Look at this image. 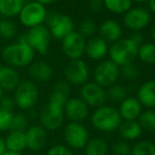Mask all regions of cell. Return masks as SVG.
<instances>
[{
  "mask_svg": "<svg viewBox=\"0 0 155 155\" xmlns=\"http://www.w3.org/2000/svg\"><path fill=\"white\" fill-rule=\"evenodd\" d=\"M71 93V84L60 80L54 86L48 101L38 115L39 126L47 132H54L62 126L64 120V104Z\"/></svg>",
  "mask_w": 155,
  "mask_h": 155,
  "instance_id": "6da1fadb",
  "label": "cell"
},
{
  "mask_svg": "<svg viewBox=\"0 0 155 155\" xmlns=\"http://www.w3.org/2000/svg\"><path fill=\"white\" fill-rule=\"evenodd\" d=\"M35 52L29 45L17 41L6 45L2 51V58L8 67L14 69L25 68L34 62Z\"/></svg>",
  "mask_w": 155,
  "mask_h": 155,
  "instance_id": "7a4b0ae2",
  "label": "cell"
},
{
  "mask_svg": "<svg viewBox=\"0 0 155 155\" xmlns=\"http://www.w3.org/2000/svg\"><path fill=\"white\" fill-rule=\"evenodd\" d=\"M119 112L115 107L104 104L96 108L91 115V124L96 130L104 133H110L116 131L121 124Z\"/></svg>",
  "mask_w": 155,
  "mask_h": 155,
  "instance_id": "3957f363",
  "label": "cell"
},
{
  "mask_svg": "<svg viewBox=\"0 0 155 155\" xmlns=\"http://www.w3.org/2000/svg\"><path fill=\"white\" fill-rule=\"evenodd\" d=\"M13 99L16 107L20 110L28 111L33 109L39 99V89L36 82L33 80L20 81L18 87L14 90Z\"/></svg>",
  "mask_w": 155,
  "mask_h": 155,
  "instance_id": "277c9868",
  "label": "cell"
},
{
  "mask_svg": "<svg viewBox=\"0 0 155 155\" xmlns=\"http://www.w3.org/2000/svg\"><path fill=\"white\" fill-rule=\"evenodd\" d=\"M51 39L52 36L49 29L41 25L32 28L28 33L21 35L18 41L29 45L34 50V52H37L40 55H45L49 51Z\"/></svg>",
  "mask_w": 155,
  "mask_h": 155,
  "instance_id": "5b68a950",
  "label": "cell"
},
{
  "mask_svg": "<svg viewBox=\"0 0 155 155\" xmlns=\"http://www.w3.org/2000/svg\"><path fill=\"white\" fill-rule=\"evenodd\" d=\"M138 45H135L130 38H120L118 41L114 42L109 49L110 60L121 67L127 63L134 61L137 57Z\"/></svg>",
  "mask_w": 155,
  "mask_h": 155,
  "instance_id": "8992f818",
  "label": "cell"
},
{
  "mask_svg": "<svg viewBox=\"0 0 155 155\" xmlns=\"http://www.w3.org/2000/svg\"><path fill=\"white\" fill-rule=\"evenodd\" d=\"M63 139L65 146L70 149L81 150L90 139L89 131L81 123L70 121L63 129Z\"/></svg>",
  "mask_w": 155,
  "mask_h": 155,
  "instance_id": "52a82bcc",
  "label": "cell"
},
{
  "mask_svg": "<svg viewBox=\"0 0 155 155\" xmlns=\"http://www.w3.org/2000/svg\"><path fill=\"white\" fill-rule=\"evenodd\" d=\"M49 25V31L51 36L55 39L62 40L64 37L74 32V22L70 16L62 13L51 12L47 14L45 18Z\"/></svg>",
  "mask_w": 155,
  "mask_h": 155,
  "instance_id": "ba28073f",
  "label": "cell"
},
{
  "mask_svg": "<svg viewBox=\"0 0 155 155\" xmlns=\"http://www.w3.org/2000/svg\"><path fill=\"white\" fill-rule=\"evenodd\" d=\"M47 10L45 6L36 1H31L29 3L23 4L20 13H19V20L25 27L32 29L37 25H41L47 18Z\"/></svg>",
  "mask_w": 155,
  "mask_h": 155,
  "instance_id": "9c48e42d",
  "label": "cell"
},
{
  "mask_svg": "<svg viewBox=\"0 0 155 155\" xmlns=\"http://www.w3.org/2000/svg\"><path fill=\"white\" fill-rule=\"evenodd\" d=\"M94 82L102 88H109L116 84L119 78V67L110 59L102 60L94 70Z\"/></svg>",
  "mask_w": 155,
  "mask_h": 155,
  "instance_id": "30bf717a",
  "label": "cell"
},
{
  "mask_svg": "<svg viewBox=\"0 0 155 155\" xmlns=\"http://www.w3.org/2000/svg\"><path fill=\"white\" fill-rule=\"evenodd\" d=\"M64 78L69 84L73 86H82L88 82L90 76V70L86 62L82 59L70 60L64 68Z\"/></svg>",
  "mask_w": 155,
  "mask_h": 155,
  "instance_id": "8fae6325",
  "label": "cell"
},
{
  "mask_svg": "<svg viewBox=\"0 0 155 155\" xmlns=\"http://www.w3.org/2000/svg\"><path fill=\"white\" fill-rule=\"evenodd\" d=\"M86 38L78 32H72L61 40L62 52L70 60L81 59L86 50Z\"/></svg>",
  "mask_w": 155,
  "mask_h": 155,
  "instance_id": "7c38bea8",
  "label": "cell"
},
{
  "mask_svg": "<svg viewBox=\"0 0 155 155\" xmlns=\"http://www.w3.org/2000/svg\"><path fill=\"white\" fill-rule=\"evenodd\" d=\"M80 98L90 108H99L106 104L107 92L102 87L95 82H86L80 88Z\"/></svg>",
  "mask_w": 155,
  "mask_h": 155,
  "instance_id": "4fadbf2b",
  "label": "cell"
},
{
  "mask_svg": "<svg viewBox=\"0 0 155 155\" xmlns=\"http://www.w3.org/2000/svg\"><path fill=\"white\" fill-rule=\"evenodd\" d=\"M151 22V13L143 8H131L124 14V23L128 29L139 32Z\"/></svg>",
  "mask_w": 155,
  "mask_h": 155,
  "instance_id": "5bb4252c",
  "label": "cell"
},
{
  "mask_svg": "<svg viewBox=\"0 0 155 155\" xmlns=\"http://www.w3.org/2000/svg\"><path fill=\"white\" fill-rule=\"evenodd\" d=\"M90 116V107L80 97H71L64 104V117L73 123H81Z\"/></svg>",
  "mask_w": 155,
  "mask_h": 155,
  "instance_id": "9a60e30c",
  "label": "cell"
},
{
  "mask_svg": "<svg viewBox=\"0 0 155 155\" xmlns=\"http://www.w3.org/2000/svg\"><path fill=\"white\" fill-rule=\"evenodd\" d=\"M27 149L37 152L42 150L48 143V132L39 124L30 126L25 131Z\"/></svg>",
  "mask_w": 155,
  "mask_h": 155,
  "instance_id": "2e32d148",
  "label": "cell"
},
{
  "mask_svg": "<svg viewBox=\"0 0 155 155\" xmlns=\"http://www.w3.org/2000/svg\"><path fill=\"white\" fill-rule=\"evenodd\" d=\"M123 120H137L143 112V106L136 97L127 96L117 109Z\"/></svg>",
  "mask_w": 155,
  "mask_h": 155,
  "instance_id": "e0dca14e",
  "label": "cell"
},
{
  "mask_svg": "<svg viewBox=\"0 0 155 155\" xmlns=\"http://www.w3.org/2000/svg\"><path fill=\"white\" fill-rule=\"evenodd\" d=\"M84 53L92 60H102L109 53L108 43L101 37H92L86 42Z\"/></svg>",
  "mask_w": 155,
  "mask_h": 155,
  "instance_id": "ac0fdd59",
  "label": "cell"
},
{
  "mask_svg": "<svg viewBox=\"0 0 155 155\" xmlns=\"http://www.w3.org/2000/svg\"><path fill=\"white\" fill-rule=\"evenodd\" d=\"M136 98L143 107L155 110V80H148L139 86Z\"/></svg>",
  "mask_w": 155,
  "mask_h": 155,
  "instance_id": "d6986e66",
  "label": "cell"
},
{
  "mask_svg": "<svg viewBox=\"0 0 155 155\" xmlns=\"http://www.w3.org/2000/svg\"><path fill=\"white\" fill-rule=\"evenodd\" d=\"M100 37L107 42H116L123 36V29L116 20H104L99 27Z\"/></svg>",
  "mask_w": 155,
  "mask_h": 155,
  "instance_id": "ffe728a7",
  "label": "cell"
},
{
  "mask_svg": "<svg viewBox=\"0 0 155 155\" xmlns=\"http://www.w3.org/2000/svg\"><path fill=\"white\" fill-rule=\"evenodd\" d=\"M20 75L18 71L12 67L1 68L0 72V88L2 91H14L20 84Z\"/></svg>",
  "mask_w": 155,
  "mask_h": 155,
  "instance_id": "44dd1931",
  "label": "cell"
},
{
  "mask_svg": "<svg viewBox=\"0 0 155 155\" xmlns=\"http://www.w3.org/2000/svg\"><path fill=\"white\" fill-rule=\"evenodd\" d=\"M29 74L34 82H47L53 76V68L45 61H35L30 64Z\"/></svg>",
  "mask_w": 155,
  "mask_h": 155,
  "instance_id": "7402d4cb",
  "label": "cell"
},
{
  "mask_svg": "<svg viewBox=\"0 0 155 155\" xmlns=\"http://www.w3.org/2000/svg\"><path fill=\"white\" fill-rule=\"evenodd\" d=\"M117 131L123 140H126L128 143L138 139L143 133V129L137 120H123Z\"/></svg>",
  "mask_w": 155,
  "mask_h": 155,
  "instance_id": "603a6c76",
  "label": "cell"
},
{
  "mask_svg": "<svg viewBox=\"0 0 155 155\" xmlns=\"http://www.w3.org/2000/svg\"><path fill=\"white\" fill-rule=\"evenodd\" d=\"M6 151L22 153L27 149V138L25 132L20 131H10L4 138Z\"/></svg>",
  "mask_w": 155,
  "mask_h": 155,
  "instance_id": "cb8c5ba5",
  "label": "cell"
},
{
  "mask_svg": "<svg viewBox=\"0 0 155 155\" xmlns=\"http://www.w3.org/2000/svg\"><path fill=\"white\" fill-rule=\"evenodd\" d=\"M109 143L101 137L90 138L84 148V155H108Z\"/></svg>",
  "mask_w": 155,
  "mask_h": 155,
  "instance_id": "d4e9b609",
  "label": "cell"
},
{
  "mask_svg": "<svg viewBox=\"0 0 155 155\" xmlns=\"http://www.w3.org/2000/svg\"><path fill=\"white\" fill-rule=\"evenodd\" d=\"M22 6V0H0V15L12 18L19 15Z\"/></svg>",
  "mask_w": 155,
  "mask_h": 155,
  "instance_id": "484cf974",
  "label": "cell"
},
{
  "mask_svg": "<svg viewBox=\"0 0 155 155\" xmlns=\"http://www.w3.org/2000/svg\"><path fill=\"white\" fill-rule=\"evenodd\" d=\"M104 8L114 14H126L132 8V0H102Z\"/></svg>",
  "mask_w": 155,
  "mask_h": 155,
  "instance_id": "4316f807",
  "label": "cell"
},
{
  "mask_svg": "<svg viewBox=\"0 0 155 155\" xmlns=\"http://www.w3.org/2000/svg\"><path fill=\"white\" fill-rule=\"evenodd\" d=\"M137 57L143 63L147 64H155V43L146 42L138 47Z\"/></svg>",
  "mask_w": 155,
  "mask_h": 155,
  "instance_id": "83f0119b",
  "label": "cell"
},
{
  "mask_svg": "<svg viewBox=\"0 0 155 155\" xmlns=\"http://www.w3.org/2000/svg\"><path fill=\"white\" fill-rule=\"evenodd\" d=\"M138 124H140L143 131H147V132H155V110L151 109H147L146 111H143L141 114L139 115L138 119H137Z\"/></svg>",
  "mask_w": 155,
  "mask_h": 155,
  "instance_id": "f1b7e54d",
  "label": "cell"
},
{
  "mask_svg": "<svg viewBox=\"0 0 155 155\" xmlns=\"http://www.w3.org/2000/svg\"><path fill=\"white\" fill-rule=\"evenodd\" d=\"M107 92V99H109L112 102H119L124 99V98L128 96V92H127V89L124 88L121 84H113V86L109 87Z\"/></svg>",
  "mask_w": 155,
  "mask_h": 155,
  "instance_id": "f546056e",
  "label": "cell"
},
{
  "mask_svg": "<svg viewBox=\"0 0 155 155\" xmlns=\"http://www.w3.org/2000/svg\"><path fill=\"white\" fill-rule=\"evenodd\" d=\"M130 155H155V143L149 140H140L132 147Z\"/></svg>",
  "mask_w": 155,
  "mask_h": 155,
  "instance_id": "4dcf8cb0",
  "label": "cell"
},
{
  "mask_svg": "<svg viewBox=\"0 0 155 155\" xmlns=\"http://www.w3.org/2000/svg\"><path fill=\"white\" fill-rule=\"evenodd\" d=\"M17 27L10 19L0 20V37L3 39H12L16 36Z\"/></svg>",
  "mask_w": 155,
  "mask_h": 155,
  "instance_id": "1f68e13d",
  "label": "cell"
},
{
  "mask_svg": "<svg viewBox=\"0 0 155 155\" xmlns=\"http://www.w3.org/2000/svg\"><path fill=\"white\" fill-rule=\"evenodd\" d=\"M30 127L29 119L22 113H18V114H14L13 116V120L11 124L10 131H20V132H25L27 129Z\"/></svg>",
  "mask_w": 155,
  "mask_h": 155,
  "instance_id": "d6a6232c",
  "label": "cell"
},
{
  "mask_svg": "<svg viewBox=\"0 0 155 155\" xmlns=\"http://www.w3.org/2000/svg\"><path fill=\"white\" fill-rule=\"evenodd\" d=\"M97 27H96L95 21L92 19H84V21H81L79 25V34L81 35L84 38L89 37V38H92L94 34L96 33Z\"/></svg>",
  "mask_w": 155,
  "mask_h": 155,
  "instance_id": "836d02e7",
  "label": "cell"
},
{
  "mask_svg": "<svg viewBox=\"0 0 155 155\" xmlns=\"http://www.w3.org/2000/svg\"><path fill=\"white\" fill-rule=\"evenodd\" d=\"M138 69L133 62L119 67V75L123 76L126 80H135L138 77Z\"/></svg>",
  "mask_w": 155,
  "mask_h": 155,
  "instance_id": "e575fe53",
  "label": "cell"
},
{
  "mask_svg": "<svg viewBox=\"0 0 155 155\" xmlns=\"http://www.w3.org/2000/svg\"><path fill=\"white\" fill-rule=\"evenodd\" d=\"M14 112L0 108V132L10 131Z\"/></svg>",
  "mask_w": 155,
  "mask_h": 155,
  "instance_id": "d590c367",
  "label": "cell"
},
{
  "mask_svg": "<svg viewBox=\"0 0 155 155\" xmlns=\"http://www.w3.org/2000/svg\"><path fill=\"white\" fill-rule=\"evenodd\" d=\"M132 146L126 140H118L112 145V153L114 155H130Z\"/></svg>",
  "mask_w": 155,
  "mask_h": 155,
  "instance_id": "8d00e7d4",
  "label": "cell"
},
{
  "mask_svg": "<svg viewBox=\"0 0 155 155\" xmlns=\"http://www.w3.org/2000/svg\"><path fill=\"white\" fill-rule=\"evenodd\" d=\"M45 155H73V152L64 145H54L48 150Z\"/></svg>",
  "mask_w": 155,
  "mask_h": 155,
  "instance_id": "74e56055",
  "label": "cell"
},
{
  "mask_svg": "<svg viewBox=\"0 0 155 155\" xmlns=\"http://www.w3.org/2000/svg\"><path fill=\"white\" fill-rule=\"evenodd\" d=\"M16 107L15 101L13 99V97H8V96H4L0 100V108L5 109V110L14 111V108Z\"/></svg>",
  "mask_w": 155,
  "mask_h": 155,
  "instance_id": "f35d334b",
  "label": "cell"
},
{
  "mask_svg": "<svg viewBox=\"0 0 155 155\" xmlns=\"http://www.w3.org/2000/svg\"><path fill=\"white\" fill-rule=\"evenodd\" d=\"M102 8H104V1L102 0H89V8H90L91 12H100Z\"/></svg>",
  "mask_w": 155,
  "mask_h": 155,
  "instance_id": "ab89813d",
  "label": "cell"
},
{
  "mask_svg": "<svg viewBox=\"0 0 155 155\" xmlns=\"http://www.w3.org/2000/svg\"><path fill=\"white\" fill-rule=\"evenodd\" d=\"M129 38L131 39V40L133 41V42L135 43V45H137L139 47L140 45H143V36L140 34L139 32H134L132 33V35H131Z\"/></svg>",
  "mask_w": 155,
  "mask_h": 155,
  "instance_id": "60d3db41",
  "label": "cell"
},
{
  "mask_svg": "<svg viewBox=\"0 0 155 155\" xmlns=\"http://www.w3.org/2000/svg\"><path fill=\"white\" fill-rule=\"evenodd\" d=\"M5 151H6V148H5V143H4V138L0 136V155H3Z\"/></svg>",
  "mask_w": 155,
  "mask_h": 155,
  "instance_id": "b9f144b4",
  "label": "cell"
},
{
  "mask_svg": "<svg viewBox=\"0 0 155 155\" xmlns=\"http://www.w3.org/2000/svg\"><path fill=\"white\" fill-rule=\"evenodd\" d=\"M34 1L38 2V3L42 4V5H49V4L54 3V2L57 1V0H34Z\"/></svg>",
  "mask_w": 155,
  "mask_h": 155,
  "instance_id": "7bdbcfd3",
  "label": "cell"
},
{
  "mask_svg": "<svg viewBox=\"0 0 155 155\" xmlns=\"http://www.w3.org/2000/svg\"><path fill=\"white\" fill-rule=\"evenodd\" d=\"M148 4H149V8H150L149 12L155 14V0H149Z\"/></svg>",
  "mask_w": 155,
  "mask_h": 155,
  "instance_id": "ee69618b",
  "label": "cell"
},
{
  "mask_svg": "<svg viewBox=\"0 0 155 155\" xmlns=\"http://www.w3.org/2000/svg\"><path fill=\"white\" fill-rule=\"evenodd\" d=\"M3 155H23L22 153H19V152H13V151H5Z\"/></svg>",
  "mask_w": 155,
  "mask_h": 155,
  "instance_id": "f6af8a7d",
  "label": "cell"
},
{
  "mask_svg": "<svg viewBox=\"0 0 155 155\" xmlns=\"http://www.w3.org/2000/svg\"><path fill=\"white\" fill-rule=\"evenodd\" d=\"M151 36H152V39H153V41H154V43H155V25L153 27V29H152Z\"/></svg>",
  "mask_w": 155,
  "mask_h": 155,
  "instance_id": "bcb514c9",
  "label": "cell"
},
{
  "mask_svg": "<svg viewBox=\"0 0 155 155\" xmlns=\"http://www.w3.org/2000/svg\"><path fill=\"white\" fill-rule=\"evenodd\" d=\"M132 1L138 2V3H143V2H148L149 0H132Z\"/></svg>",
  "mask_w": 155,
  "mask_h": 155,
  "instance_id": "7dc6e473",
  "label": "cell"
},
{
  "mask_svg": "<svg viewBox=\"0 0 155 155\" xmlns=\"http://www.w3.org/2000/svg\"><path fill=\"white\" fill-rule=\"evenodd\" d=\"M2 97H3V91H2V89L0 88V100H1Z\"/></svg>",
  "mask_w": 155,
  "mask_h": 155,
  "instance_id": "c3c4849f",
  "label": "cell"
},
{
  "mask_svg": "<svg viewBox=\"0 0 155 155\" xmlns=\"http://www.w3.org/2000/svg\"><path fill=\"white\" fill-rule=\"evenodd\" d=\"M31 1H34V0H22L23 4H25V3H29V2H31Z\"/></svg>",
  "mask_w": 155,
  "mask_h": 155,
  "instance_id": "681fc988",
  "label": "cell"
},
{
  "mask_svg": "<svg viewBox=\"0 0 155 155\" xmlns=\"http://www.w3.org/2000/svg\"><path fill=\"white\" fill-rule=\"evenodd\" d=\"M1 68H2V67H1V65H0V72H1Z\"/></svg>",
  "mask_w": 155,
  "mask_h": 155,
  "instance_id": "f907efd6",
  "label": "cell"
}]
</instances>
